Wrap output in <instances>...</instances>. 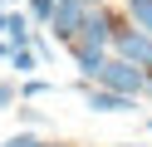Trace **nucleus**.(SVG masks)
Returning <instances> with one entry per match:
<instances>
[{"label":"nucleus","instance_id":"1","mask_svg":"<svg viewBox=\"0 0 152 147\" xmlns=\"http://www.w3.org/2000/svg\"><path fill=\"white\" fill-rule=\"evenodd\" d=\"M93 83H98V88H113V93H128V98H137L142 88H147V69L128 64V59H118V54H108Z\"/></svg>","mask_w":152,"mask_h":147},{"label":"nucleus","instance_id":"2","mask_svg":"<svg viewBox=\"0 0 152 147\" xmlns=\"http://www.w3.org/2000/svg\"><path fill=\"white\" fill-rule=\"evenodd\" d=\"M113 34H118L113 15H108V10H98V5H88V15H83V25H79V34H74L69 49H108Z\"/></svg>","mask_w":152,"mask_h":147},{"label":"nucleus","instance_id":"3","mask_svg":"<svg viewBox=\"0 0 152 147\" xmlns=\"http://www.w3.org/2000/svg\"><path fill=\"white\" fill-rule=\"evenodd\" d=\"M113 54H118V59H128V64H137V69H147V74H152V34H147V29H137V25L118 29V34H113Z\"/></svg>","mask_w":152,"mask_h":147},{"label":"nucleus","instance_id":"4","mask_svg":"<svg viewBox=\"0 0 152 147\" xmlns=\"http://www.w3.org/2000/svg\"><path fill=\"white\" fill-rule=\"evenodd\" d=\"M83 15H88V5H83V0H59V5H54V20H49L54 39H64V44H74V34H79Z\"/></svg>","mask_w":152,"mask_h":147},{"label":"nucleus","instance_id":"5","mask_svg":"<svg viewBox=\"0 0 152 147\" xmlns=\"http://www.w3.org/2000/svg\"><path fill=\"white\" fill-rule=\"evenodd\" d=\"M83 103H88L93 113H137V98L113 93V88H98V83H88V88H83Z\"/></svg>","mask_w":152,"mask_h":147},{"label":"nucleus","instance_id":"6","mask_svg":"<svg viewBox=\"0 0 152 147\" xmlns=\"http://www.w3.org/2000/svg\"><path fill=\"white\" fill-rule=\"evenodd\" d=\"M74 59H79L83 83H93V78H98V69H103V59H108V49H74Z\"/></svg>","mask_w":152,"mask_h":147},{"label":"nucleus","instance_id":"7","mask_svg":"<svg viewBox=\"0 0 152 147\" xmlns=\"http://www.w3.org/2000/svg\"><path fill=\"white\" fill-rule=\"evenodd\" d=\"M5 39H10L15 49H25V44H30V20H25L20 10H10V15H5Z\"/></svg>","mask_w":152,"mask_h":147},{"label":"nucleus","instance_id":"8","mask_svg":"<svg viewBox=\"0 0 152 147\" xmlns=\"http://www.w3.org/2000/svg\"><path fill=\"white\" fill-rule=\"evenodd\" d=\"M10 69H15V74H20V78H30L34 69H39V54H34L30 44H25V49H15V54H10Z\"/></svg>","mask_w":152,"mask_h":147},{"label":"nucleus","instance_id":"9","mask_svg":"<svg viewBox=\"0 0 152 147\" xmlns=\"http://www.w3.org/2000/svg\"><path fill=\"white\" fill-rule=\"evenodd\" d=\"M128 20L152 34V0H128Z\"/></svg>","mask_w":152,"mask_h":147},{"label":"nucleus","instance_id":"10","mask_svg":"<svg viewBox=\"0 0 152 147\" xmlns=\"http://www.w3.org/2000/svg\"><path fill=\"white\" fill-rule=\"evenodd\" d=\"M20 93H25V98H44V93H54V83H49V78H30Z\"/></svg>","mask_w":152,"mask_h":147},{"label":"nucleus","instance_id":"11","mask_svg":"<svg viewBox=\"0 0 152 147\" xmlns=\"http://www.w3.org/2000/svg\"><path fill=\"white\" fill-rule=\"evenodd\" d=\"M54 5H59V0H30V10H34V20H44V25H49V20H54Z\"/></svg>","mask_w":152,"mask_h":147},{"label":"nucleus","instance_id":"12","mask_svg":"<svg viewBox=\"0 0 152 147\" xmlns=\"http://www.w3.org/2000/svg\"><path fill=\"white\" fill-rule=\"evenodd\" d=\"M0 147H44V142H39L34 132H15V137H5Z\"/></svg>","mask_w":152,"mask_h":147},{"label":"nucleus","instance_id":"13","mask_svg":"<svg viewBox=\"0 0 152 147\" xmlns=\"http://www.w3.org/2000/svg\"><path fill=\"white\" fill-rule=\"evenodd\" d=\"M15 103V83H5V78H0V108H10Z\"/></svg>","mask_w":152,"mask_h":147},{"label":"nucleus","instance_id":"14","mask_svg":"<svg viewBox=\"0 0 152 147\" xmlns=\"http://www.w3.org/2000/svg\"><path fill=\"white\" fill-rule=\"evenodd\" d=\"M0 34H5V10H0Z\"/></svg>","mask_w":152,"mask_h":147},{"label":"nucleus","instance_id":"15","mask_svg":"<svg viewBox=\"0 0 152 147\" xmlns=\"http://www.w3.org/2000/svg\"><path fill=\"white\" fill-rule=\"evenodd\" d=\"M0 5H15V0H0Z\"/></svg>","mask_w":152,"mask_h":147},{"label":"nucleus","instance_id":"16","mask_svg":"<svg viewBox=\"0 0 152 147\" xmlns=\"http://www.w3.org/2000/svg\"><path fill=\"white\" fill-rule=\"evenodd\" d=\"M137 147H142V142H137Z\"/></svg>","mask_w":152,"mask_h":147}]
</instances>
